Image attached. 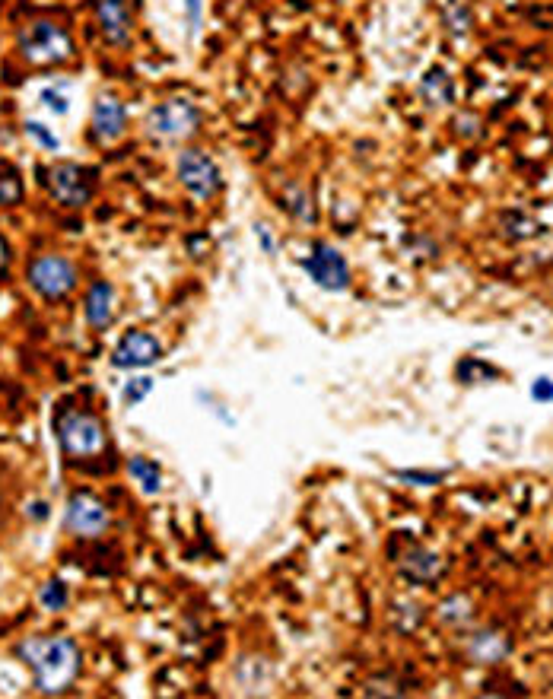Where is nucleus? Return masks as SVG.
Listing matches in <instances>:
<instances>
[{"instance_id": "nucleus-32", "label": "nucleus", "mask_w": 553, "mask_h": 699, "mask_svg": "<svg viewBox=\"0 0 553 699\" xmlns=\"http://www.w3.org/2000/svg\"><path fill=\"white\" fill-rule=\"evenodd\" d=\"M7 261H10V248H7V242L0 239V271H4L7 267Z\"/></svg>"}, {"instance_id": "nucleus-5", "label": "nucleus", "mask_w": 553, "mask_h": 699, "mask_svg": "<svg viewBox=\"0 0 553 699\" xmlns=\"http://www.w3.org/2000/svg\"><path fill=\"white\" fill-rule=\"evenodd\" d=\"M58 442L70 458H93L105 452V426L89 410H64L58 420Z\"/></svg>"}, {"instance_id": "nucleus-22", "label": "nucleus", "mask_w": 553, "mask_h": 699, "mask_svg": "<svg viewBox=\"0 0 553 699\" xmlns=\"http://www.w3.org/2000/svg\"><path fill=\"white\" fill-rule=\"evenodd\" d=\"M445 16V26H449L452 35H468L471 32V10L461 4V0H449L442 10Z\"/></svg>"}, {"instance_id": "nucleus-6", "label": "nucleus", "mask_w": 553, "mask_h": 699, "mask_svg": "<svg viewBox=\"0 0 553 699\" xmlns=\"http://www.w3.org/2000/svg\"><path fill=\"white\" fill-rule=\"evenodd\" d=\"M299 267L309 274V280L318 286V290H325V293L350 290V280H353L350 261L341 248L331 245V242H315L312 252L299 261Z\"/></svg>"}, {"instance_id": "nucleus-28", "label": "nucleus", "mask_w": 553, "mask_h": 699, "mask_svg": "<svg viewBox=\"0 0 553 699\" xmlns=\"http://www.w3.org/2000/svg\"><path fill=\"white\" fill-rule=\"evenodd\" d=\"M185 16H188L191 35H198L204 26V0H185Z\"/></svg>"}, {"instance_id": "nucleus-15", "label": "nucleus", "mask_w": 553, "mask_h": 699, "mask_svg": "<svg viewBox=\"0 0 553 699\" xmlns=\"http://www.w3.org/2000/svg\"><path fill=\"white\" fill-rule=\"evenodd\" d=\"M401 563V572L407 579H414V582H436L442 572H445V557L436 550H426V547H414V550H407L404 557L398 560Z\"/></svg>"}, {"instance_id": "nucleus-31", "label": "nucleus", "mask_w": 553, "mask_h": 699, "mask_svg": "<svg viewBox=\"0 0 553 699\" xmlns=\"http://www.w3.org/2000/svg\"><path fill=\"white\" fill-rule=\"evenodd\" d=\"M48 515H51L48 503H42V499H39V503H29V518H35V522H45Z\"/></svg>"}, {"instance_id": "nucleus-14", "label": "nucleus", "mask_w": 553, "mask_h": 699, "mask_svg": "<svg viewBox=\"0 0 553 699\" xmlns=\"http://www.w3.org/2000/svg\"><path fill=\"white\" fill-rule=\"evenodd\" d=\"M417 93H420V99L426 105H430V109H449V105H455L458 89H455V80L449 77V70L436 64L420 77Z\"/></svg>"}, {"instance_id": "nucleus-2", "label": "nucleus", "mask_w": 553, "mask_h": 699, "mask_svg": "<svg viewBox=\"0 0 553 699\" xmlns=\"http://www.w3.org/2000/svg\"><path fill=\"white\" fill-rule=\"evenodd\" d=\"M16 45H20V55L35 67H51V64H64L67 58H74V35L55 20L29 23L20 32Z\"/></svg>"}, {"instance_id": "nucleus-25", "label": "nucleus", "mask_w": 553, "mask_h": 699, "mask_svg": "<svg viewBox=\"0 0 553 699\" xmlns=\"http://www.w3.org/2000/svg\"><path fill=\"white\" fill-rule=\"evenodd\" d=\"M439 617H442L445 623H468V620H471V601L461 598V595H455V598H449V601L442 604Z\"/></svg>"}, {"instance_id": "nucleus-11", "label": "nucleus", "mask_w": 553, "mask_h": 699, "mask_svg": "<svg viewBox=\"0 0 553 699\" xmlns=\"http://www.w3.org/2000/svg\"><path fill=\"white\" fill-rule=\"evenodd\" d=\"M89 128H93V137L102 147H115V143L128 134V109H124V102L109 93L96 96L93 115H89Z\"/></svg>"}, {"instance_id": "nucleus-20", "label": "nucleus", "mask_w": 553, "mask_h": 699, "mask_svg": "<svg viewBox=\"0 0 553 699\" xmlns=\"http://www.w3.org/2000/svg\"><path fill=\"white\" fill-rule=\"evenodd\" d=\"M503 229H506V236L515 239V242H525V239H534V236H541V223L538 220H531L525 217V213H509V217H503Z\"/></svg>"}, {"instance_id": "nucleus-29", "label": "nucleus", "mask_w": 553, "mask_h": 699, "mask_svg": "<svg viewBox=\"0 0 553 699\" xmlns=\"http://www.w3.org/2000/svg\"><path fill=\"white\" fill-rule=\"evenodd\" d=\"M255 239H258L264 255H277V239H274V232L267 229L264 223H255Z\"/></svg>"}, {"instance_id": "nucleus-30", "label": "nucleus", "mask_w": 553, "mask_h": 699, "mask_svg": "<svg viewBox=\"0 0 553 699\" xmlns=\"http://www.w3.org/2000/svg\"><path fill=\"white\" fill-rule=\"evenodd\" d=\"M531 398H534V401H541V404H550V401H553V385H550L547 375H541V379H534V385H531Z\"/></svg>"}, {"instance_id": "nucleus-26", "label": "nucleus", "mask_w": 553, "mask_h": 699, "mask_svg": "<svg viewBox=\"0 0 553 699\" xmlns=\"http://www.w3.org/2000/svg\"><path fill=\"white\" fill-rule=\"evenodd\" d=\"M26 134L39 143L42 150H58L61 147V140H58V134H51L48 128L42 121H26Z\"/></svg>"}, {"instance_id": "nucleus-13", "label": "nucleus", "mask_w": 553, "mask_h": 699, "mask_svg": "<svg viewBox=\"0 0 553 699\" xmlns=\"http://www.w3.org/2000/svg\"><path fill=\"white\" fill-rule=\"evenodd\" d=\"M115 306H118V293L109 280H93L83 299V318L93 331H105L115 321Z\"/></svg>"}, {"instance_id": "nucleus-8", "label": "nucleus", "mask_w": 553, "mask_h": 699, "mask_svg": "<svg viewBox=\"0 0 553 699\" xmlns=\"http://www.w3.org/2000/svg\"><path fill=\"white\" fill-rule=\"evenodd\" d=\"M48 191L61 207L80 210L93 201V172L80 163H55L48 169Z\"/></svg>"}, {"instance_id": "nucleus-9", "label": "nucleus", "mask_w": 553, "mask_h": 699, "mask_svg": "<svg viewBox=\"0 0 553 699\" xmlns=\"http://www.w3.org/2000/svg\"><path fill=\"white\" fill-rule=\"evenodd\" d=\"M166 360V347L163 340L150 331H128L115 350H112V366L124 372H137V369H150L156 363Z\"/></svg>"}, {"instance_id": "nucleus-16", "label": "nucleus", "mask_w": 553, "mask_h": 699, "mask_svg": "<svg viewBox=\"0 0 553 699\" xmlns=\"http://www.w3.org/2000/svg\"><path fill=\"white\" fill-rule=\"evenodd\" d=\"M468 652L477 665H496V661H503L509 655V642L499 633H477L468 645Z\"/></svg>"}, {"instance_id": "nucleus-27", "label": "nucleus", "mask_w": 553, "mask_h": 699, "mask_svg": "<svg viewBox=\"0 0 553 699\" xmlns=\"http://www.w3.org/2000/svg\"><path fill=\"white\" fill-rule=\"evenodd\" d=\"M51 112L55 115H67L70 112V105H67V96L61 93V89H55V86H48V89H42V96H39Z\"/></svg>"}, {"instance_id": "nucleus-21", "label": "nucleus", "mask_w": 553, "mask_h": 699, "mask_svg": "<svg viewBox=\"0 0 553 699\" xmlns=\"http://www.w3.org/2000/svg\"><path fill=\"white\" fill-rule=\"evenodd\" d=\"M458 379L461 385H480V382L499 379V369H493L484 360H465V363H458Z\"/></svg>"}, {"instance_id": "nucleus-1", "label": "nucleus", "mask_w": 553, "mask_h": 699, "mask_svg": "<svg viewBox=\"0 0 553 699\" xmlns=\"http://www.w3.org/2000/svg\"><path fill=\"white\" fill-rule=\"evenodd\" d=\"M16 655L26 661V668L35 677V687L55 696L64 693L80 674V645L70 636H35L16 645Z\"/></svg>"}, {"instance_id": "nucleus-24", "label": "nucleus", "mask_w": 553, "mask_h": 699, "mask_svg": "<svg viewBox=\"0 0 553 699\" xmlns=\"http://www.w3.org/2000/svg\"><path fill=\"white\" fill-rule=\"evenodd\" d=\"M398 480L414 483V487H439V483L449 477V471H420V468H401L395 471Z\"/></svg>"}, {"instance_id": "nucleus-4", "label": "nucleus", "mask_w": 553, "mask_h": 699, "mask_svg": "<svg viewBox=\"0 0 553 699\" xmlns=\"http://www.w3.org/2000/svg\"><path fill=\"white\" fill-rule=\"evenodd\" d=\"M201 109L194 105L191 99L185 96H175V99H166V102H159L153 105V109L147 112V121H144V128L150 137L156 140H188L201 131Z\"/></svg>"}, {"instance_id": "nucleus-12", "label": "nucleus", "mask_w": 553, "mask_h": 699, "mask_svg": "<svg viewBox=\"0 0 553 699\" xmlns=\"http://www.w3.org/2000/svg\"><path fill=\"white\" fill-rule=\"evenodd\" d=\"M96 23L105 42L115 48H128L134 39L131 0H96Z\"/></svg>"}, {"instance_id": "nucleus-17", "label": "nucleus", "mask_w": 553, "mask_h": 699, "mask_svg": "<svg viewBox=\"0 0 553 699\" xmlns=\"http://www.w3.org/2000/svg\"><path fill=\"white\" fill-rule=\"evenodd\" d=\"M128 474L134 477V483H140V490L147 496H159L163 493V468L156 461L144 458V455H134L128 461Z\"/></svg>"}, {"instance_id": "nucleus-19", "label": "nucleus", "mask_w": 553, "mask_h": 699, "mask_svg": "<svg viewBox=\"0 0 553 699\" xmlns=\"http://www.w3.org/2000/svg\"><path fill=\"white\" fill-rule=\"evenodd\" d=\"M283 210H290L299 223H315V204L302 188H287V194H283Z\"/></svg>"}, {"instance_id": "nucleus-10", "label": "nucleus", "mask_w": 553, "mask_h": 699, "mask_svg": "<svg viewBox=\"0 0 553 699\" xmlns=\"http://www.w3.org/2000/svg\"><path fill=\"white\" fill-rule=\"evenodd\" d=\"M112 525V515L93 493H74L64 506V528L77 537H99Z\"/></svg>"}, {"instance_id": "nucleus-18", "label": "nucleus", "mask_w": 553, "mask_h": 699, "mask_svg": "<svg viewBox=\"0 0 553 699\" xmlns=\"http://www.w3.org/2000/svg\"><path fill=\"white\" fill-rule=\"evenodd\" d=\"M39 604L45 607L48 614H61L64 607L70 604V591L61 579H48L42 588H39Z\"/></svg>"}, {"instance_id": "nucleus-3", "label": "nucleus", "mask_w": 553, "mask_h": 699, "mask_svg": "<svg viewBox=\"0 0 553 699\" xmlns=\"http://www.w3.org/2000/svg\"><path fill=\"white\" fill-rule=\"evenodd\" d=\"M175 178L194 201L210 204L213 197L223 191V172L207 150L198 147H185L175 156Z\"/></svg>"}, {"instance_id": "nucleus-23", "label": "nucleus", "mask_w": 553, "mask_h": 699, "mask_svg": "<svg viewBox=\"0 0 553 699\" xmlns=\"http://www.w3.org/2000/svg\"><path fill=\"white\" fill-rule=\"evenodd\" d=\"M153 388H156V382L150 379V375H137V379H131L128 385H124L121 398H124V404H128V407H134L140 401H147L150 394H153Z\"/></svg>"}, {"instance_id": "nucleus-7", "label": "nucleus", "mask_w": 553, "mask_h": 699, "mask_svg": "<svg viewBox=\"0 0 553 699\" xmlns=\"http://www.w3.org/2000/svg\"><path fill=\"white\" fill-rule=\"evenodd\" d=\"M26 277H29L32 290L39 293L42 299H51V302L67 299L80 283L77 264L70 258H64V255H39L29 264Z\"/></svg>"}]
</instances>
